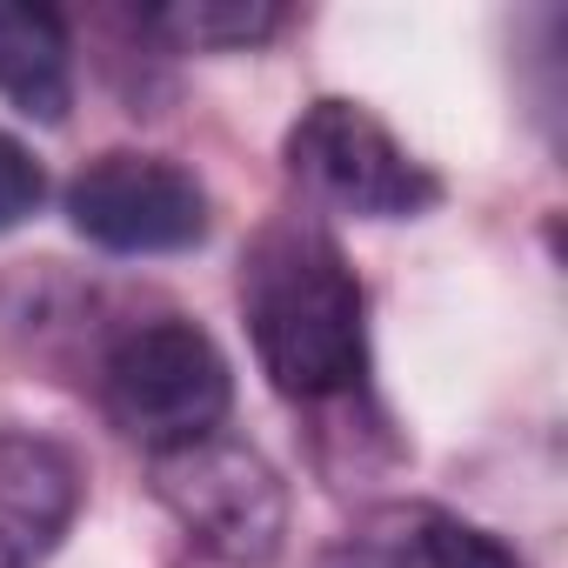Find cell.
<instances>
[{
  "mask_svg": "<svg viewBox=\"0 0 568 568\" xmlns=\"http://www.w3.org/2000/svg\"><path fill=\"white\" fill-rule=\"evenodd\" d=\"M375 561L382 568H521L508 541H495L488 528L448 508H388L375 521Z\"/></svg>",
  "mask_w": 568,
  "mask_h": 568,
  "instance_id": "obj_8",
  "label": "cell"
},
{
  "mask_svg": "<svg viewBox=\"0 0 568 568\" xmlns=\"http://www.w3.org/2000/svg\"><path fill=\"white\" fill-rule=\"evenodd\" d=\"M41 194H48V174H41V161H34L21 141H8V134H0V234H8V227H21V221L41 207Z\"/></svg>",
  "mask_w": 568,
  "mask_h": 568,
  "instance_id": "obj_10",
  "label": "cell"
},
{
  "mask_svg": "<svg viewBox=\"0 0 568 568\" xmlns=\"http://www.w3.org/2000/svg\"><path fill=\"white\" fill-rule=\"evenodd\" d=\"M241 308L267 382L295 402L348 395L368 368L362 281L328 227L281 214L254 234L241 261Z\"/></svg>",
  "mask_w": 568,
  "mask_h": 568,
  "instance_id": "obj_1",
  "label": "cell"
},
{
  "mask_svg": "<svg viewBox=\"0 0 568 568\" xmlns=\"http://www.w3.org/2000/svg\"><path fill=\"white\" fill-rule=\"evenodd\" d=\"M288 168L302 187L368 221H408L442 201L435 174L355 101H315L288 134Z\"/></svg>",
  "mask_w": 568,
  "mask_h": 568,
  "instance_id": "obj_4",
  "label": "cell"
},
{
  "mask_svg": "<svg viewBox=\"0 0 568 568\" xmlns=\"http://www.w3.org/2000/svg\"><path fill=\"white\" fill-rule=\"evenodd\" d=\"M0 94L14 114L61 128L74 101V68H68V28L54 8H28V0H0Z\"/></svg>",
  "mask_w": 568,
  "mask_h": 568,
  "instance_id": "obj_7",
  "label": "cell"
},
{
  "mask_svg": "<svg viewBox=\"0 0 568 568\" xmlns=\"http://www.w3.org/2000/svg\"><path fill=\"white\" fill-rule=\"evenodd\" d=\"M148 28L168 34L174 48H247V41L274 34L281 14L261 8V0H187V8L148 14Z\"/></svg>",
  "mask_w": 568,
  "mask_h": 568,
  "instance_id": "obj_9",
  "label": "cell"
},
{
  "mask_svg": "<svg viewBox=\"0 0 568 568\" xmlns=\"http://www.w3.org/2000/svg\"><path fill=\"white\" fill-rule=\"evenodd\" d=\"M81 508V468L48 435H0V568H41Z\"/></svg>",
  "mask_w": 568,
  "mask_h": 568,
  "instance_id": "obj_6",
  "label": "cell"
},
{
  "mask_svg": "<svg viewBox=\"0 0 568 568\" xmlns=\"http://www.w3.org/2000/svg\"><path fill=\"white\" fill-rule=\"evenodd\" d=\"M101 395L128 442H141L148 455H174L187 442L221 435L234 375L194 322H141L108 348Z\"/></svg>",
  "mask_w": 568,
  "mask_h": 568,
  "instance_id": "obj_2",
  "label": "cell"
},
{
  "mask_svg": "<svg viewBox=\"0 0 568 568\" xmlns=\"http://www.w3.org/2000/svg\"><path fill=\"white\" fill-rule=\"evenodd\" d=\"M154 495L168 501V515L187 528L194 548H207L214 561H234V568L274 561L281 535H288L281 475L247 442H227V435L154 455Z\"/></svg>",
  "mask_w": 568,
  "mask_h": 568,
  "instance_id": "obj_3",
  "label": "cell"
},
{
  "mask_svg": "<svg viewBox=\"0 0 568 568\" xmlns=\"http://www.w3.org/2000/svg\"><path fill=\"white\" fill-rule=\"evenodd\" d=\"M68 221L108 254H181L207 234V194L161 154H101L68 181Z\"/></svg>",
  "mask_w": 568,
  "mask_h": 568,
  "instance_id": "obj_5",
  "label": "cell"
}]
</instances>
